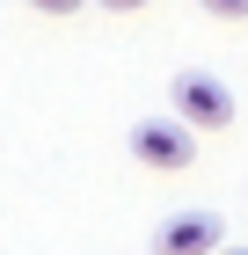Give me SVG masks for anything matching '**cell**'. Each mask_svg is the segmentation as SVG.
Returning <instances> with one entry per match:
<instances>
[{
	"instance_id": "1",
	"label": "cell",
	"mask_w": 248,
	"mask_h": 255,
	"mask_svg": "<svg viewBox=\"0 0 248 255\" xmlns=\"http://www.w3.org/2000/svg\"><path fill=\"white\" fill-rule=\"evenodd\" d=\"M124 146H132V160H146V168H161V175H183V168L197 160V124L183 117V110H175V117H139Z\"/></svg>"
},
{
	"instance_id": "2",
	"label": "cell",
	"mask_w": 248,
	"mask_h": 255,
	"mask_svg": "<svg viewBox=\"0 0 248 255\" xmlns=\"http://www.w3.org/2000/svg\"><path fill=\"white\" fill-rule=\"evenodd\" d=\"M168 102L197 124V131H227L234 124V88L219 73H205V66H183V73L168 80Z\"/></svg>"
},
{
	"instance_id": "3",
	"label": "cell",
	"mask_w": 248,
	"mask_h": 255,
	"mask_svg": "<svg viewBox=\"0 0 248 255\" xmlns=\"http://www.w3.org/2000/svg\"><path fill=\"white\" fill-rule=\"evenodd\" d=\"M219 248H227L219 212H168L153 226V255H219Z\"/></svg>"
},
{
	"instance_id": "4",
	"label": "cell",
	"mask_w": 248,
	"mask_h": 255,
	"mask_svg": "<svg viewBox=\"0 0 248 255\" xmlns=\"http://www.w3.org/2000/svg\"><path fill=\"white\" fill-rule=\"evenodd\" d=\"M197 7H212V15H227V22H241V15H248V0H197Z\"/></svg>"
},
{
	"instance_id": "5",
	"label": "cell",
	"mask_w": 248,
	"mask_h": 255,
	"mask_svg": "<svg viewBox=\"0 0 248 255\" xmlns=\"http://www.w3.org/2000/svg\"><path fill=\"white\" fill-rule=\"evenodd\" d=\"M37 15H73V7H88V0H29Z\"/></svg>"
},
{
	"instance_id": "6",
	"label": "cell",
	"mask_w": 248,
	"mask_h": 255,
	"mask_svg": "<svg viewBox=\"0 0 248 255\" xmlns=\"http://www.w3.org/2000/svg\"><path fill=\"white\" fill-rule=\"evenodd\" d=\"M95 7H110V15H132V7H153V0H95Z\"/></svg>"
},
{
	"instance_id": "7",
	"label": "cell",
	"mask_w": 248,
	"mask_h": 255,
	"mask_svg": "<svg viewBox=\"0 0 248 255\" xmlns=\"http://www.w3.org/2000/svg\"><path fill=\"white\" fill-rule=\"evenodd\" d=\"M219 255H248V248H219Z\"/></svg>"
}]
</instances>
